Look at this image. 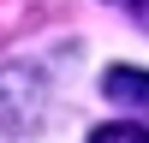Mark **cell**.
<instances>
[{
	"label": "cell",
	"instance_id": "cell-1",
	"mask_svg": "<svg viewBox=\"0 0 149 143\" xmlns=\"http://www.w3.org/2000/svg\"><path fill=\"white\" fill-rule=\"evenodd\" d=\"M102 95L119 101V107H131V113H149V72H137V66L102 72Z\"/></svg>",
	"mask_w": 149,
	"mask_h": 143
},
{
	"label": "cell",
	"instance_id": "cell-2",
	"mask_svg": "<svg viewBox=\"0 0 149 143\" xmlns=\"http://www.w3.org/2000/svg\"><path fill=\"white\" fill-rule=\"evenodd\" d=\"M90 143H149V131H143V125H131V119H119V125H95V131H90Z\"/></svg>",
	"mask_w": 149,
	"mask_h": 143
},
{
	"label": "cell",
	"instance_id": "cell-3",
	"mask_svg": "<svg viewBox=\"0 0 149 143\" xmlns=\"http://www.w3.org/2000/svg\"><path fill=\"white\" fill-rule=\"evenodd\" d=\"M107 6H119L131 24H143V30H149V0H107Z\"/></svg>",
	"mask_w": 149,
	"mask_h": 143
}]
</instances>
